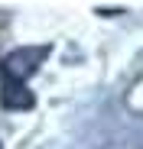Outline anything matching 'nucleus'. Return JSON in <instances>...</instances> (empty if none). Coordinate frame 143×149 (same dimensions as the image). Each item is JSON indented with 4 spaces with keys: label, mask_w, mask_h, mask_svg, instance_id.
I'll list each match as a JSON object with an SVG mask.
<instances>
[{
    "label": "nucleus",
    "mask_w": 143,
    "mask_h": 149,
    "mask_svg": "<svg viewBox=\"0 0 143 149\" xmlns=\"http://www.w3.org/2000/svg\"><path fill=\"white\" fill-rule=\"evenodd\" d=\"M0 104L7 110H29L36 104V94L20 81H4L0 84Z\"/></svg>",
    "instance_id": "nucleus-2"
},
{
    "label": "nucleus",
    "mask_w": 143,
    "mask_h": 149,
    "mask_svg": "<svg viewBox=\"0 0 143 149\" xmlns=\"http://www.w3.org/2000/svg\"><path fill=\"white\" fill-rule=\"evenodd\" d=\"M49 55V45H23V49H13V52L0 62V74L4 81H26L29 74L39 71V65Z\"/></svg>",
    "instance_id": "nucleus-1"
}]
</instances>
